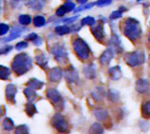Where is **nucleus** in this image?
Returning a JSON list of instances; mask_svg holds the SVG:
<instances>
[{"mask_svg": "<svg viewBox=\"0 0 150 134\" xmlns=\"http://www.w3.org/2000/svg\"><path fill=\"white\" fill-rule=\"evenodd\" d=\"M12 70L18 75L25 74L27 71H29L32 68V59L31 57L25 54L21 53L17 54L11 63Z\"/></svg>", "mask_w": 150, "mask_h": 134, "instance_id": "1", "label": "nucleus"}, {"mask_svg": "<svg viewBox=\"0 0 150 134\" xmlns=\"http://www.w3.org/2000/svg\"><path fill=\"white\" fill-rule=\"evenodd\" d=\"M123 32L131 41L137 40L142 34V28L139 21L134 18H127L123 24Z\"/></svg>", "mask_w": 150, "mask_h": 134, "instance_id": "2", "label": "nucleus"}, {"mask_svg": "<svg viewBox=\"0 0 150 134\" xmlns=\"http://www.w3.org/2000/svg\"><path fill=\"white\" fill-rule=\"evenodd\" d=\"M73 48L76 54V56L81 61H86L89 59L91 55V49L88 46V44L82 39V38H76L73 40Z\"/></svg>", "mask_w": 150, "mask_h": 134, "instance_id": "3", "label": "nucleus"}, {"mask_svg": "<svg viewBox=\"0 0 150 134\" xmlns=\"http://www.w3.org/2000/svg\"><path fill=\"white\" fill-rule=\"evenodd\" d=\"M124 60L128 66L135 68L142 65L145 61V54L142 50L126 53L124 55Z\"/></svg>", "mask_w": 150, "mask_h": 134, "instance_id": "4", "label": "nucleus"}, {"mask_svg": "<svg viewBox=\"0 0 150 134\" xmlns=\"http://www.w3.org/2000/svg\"><path fill=\"white\" fill-rule=\"evenodd\" d=\"M51 54L54 55L55 61L60 63H64L68 60V52L66 48L60 44H55L51 48Z\"/></svg>", "mask_w": 150, "mask_h": 134, "instance_id": "5", "label": "nucleus"}, {"mask_svg": "<svg viewBox=\"0 0 150 134\" xmlns=\"http://www.w3.org/2000/svg\"><path fill=\"white\" fill-rule=\"evenodd\" d=\"M52 125L53 126L58 130L61 133H66L69 130V126L68 123L66 122V120L63 118V117H62L61 115L57 114L55 115L53 119H52Z\"/></svg>", "mask_w": 150, "mask_h": 134, "instance_id": "6", "label": "nucleus"}, {"mask_svg": "<svg viewBox=\"0 0 150 134\" xmlns=\"http://www.w3.org/2000/svg\"><path fill=\"white\" fill-rule=\"evenodd\" d=\"M91 32L93 33V35L95 36V38L102 42L104 39H105V29H104V25L103 23H99L98 25H95L94 27L91 28Z\"/></svg>", "mask_w": 150, "mask_h": 134, "instance_id": "7", "label": "nucleus"}, {"mask_svg": "<svg viewBox=\"0 0 150 134\" xmlns=\"http://www.w3.org/2000/svg\"><path fill=\"white\" fill-rule=\"evenodd\" d=\"M113 54H114V52L111 48L108 47V49L105 50L104 53L100 55V57H99L100 63L102 65H105V66L108 65L111 62L112 59L113 58Z\"/></svg>", "mask_w": 150, "mask_h": 134, "instance_id": "8", "label": "nucleus"}, {"mask_svg": "<svg viewBox=\"0 0 150 134\" xmlns=\"http://www.w3.org/2000/svg\"><path fill=\"white\" fill-rule=\"evenodd\" d=\"M64 76L67 82H69V83H74L78 81V74L76 71V69L72 67L64 72Z\"/></svg>", "mask_w": 150, "mask_h": 134, "instance_id": "9", "label": "nucleus"}, {"mask_svg": "<svg viewBox=\"0 0 150 134\" xmlns=\"http://www.w3.org/2000/svg\"><path fill=\"white\" fill-rule=\"evenodd\" d=\"M47 97L48 99L51 101L52 104H54V105L56 104H59L61 102H62V97L61 95L59 94V92L54 90V89H50L47 90Z\"/></svg>", "mask_w": 150, "mask_h": 134, "instance_id": "10", "label": "nucleus"}, {"mask_svg": "<svg viewBox=\"0 0 150 134\" xmlns=\"http://www.w3.org/2000/svg\"><path fill=\"white\" fill-rule=\"evenodd\" d=\"M62 70L60 68H53L49 70L48 78L51 82H58L62 77Z\"/></svg>", "mask_w": 150, "mask_h": 134, "instance_id": "11", "label": "nucleus"}, {"mask_svg": "<svg viewBox=\"0 0 150 134\" xmlns=\"http://www.w3.org/2000/svg\"><path fill=\"white\" fill-rule=\"evenodd\" d=\"M135 89L141 94L147 92L149 89V84L148 80L143 79V78L138 79L135 83Z\"/></svg>", "mask_w": 150, "mask_h": 134, "instance_id": "12", "label": "nucleus"}, {"mask_svg": "<svg viewBox=\"0 0 150 134\" xmlns=\"http://www.w3.org/2000/svg\"><path fill=\"white\" fill-rule=\"evenodd\" d=\"M109 48H111L113 52H118L120 49V45H121V41L120 39V38L116 35V34H112L110 41H109ZM119 53V52H118Z\"/></svg>", "mask_w": 150, "mask_h": 134, "instance_id": "13", "label": "nucleus"}, {"mask_svg": "<svg viewBox=\"0 0 150 134\" xmlns=\"http://www.w3.org/2000/svg\"><path fill=\"white\" fill-rule=\"evenodd\" d=\"M108 74L113 81H118L122 77V71L120 66H115L111 68L108 71Z\"/></svg>", "mask_w": 150, "mask_h": 134, "instance_id": "14", "label": "nucleus"}, {"mask_svg": "<svg viewBox=\"0 0 150 134\" xmlns=\"http://www.w3.org/2000/svg\"><path fill=\"white\" fill-rule=\"evenodd\" d=\"M16 93H17V88H16V86H14L13 84H9V85L6 86V89H5V96H6V98L10 102H13L15 100Z\"/></svg>", "mask_w": 150, "mask_h": 134, "instance_id": "15", "label": "nucleus"}, {"mask_svg": "<svg viewBox=\"0 0 150 134\" xmlns=\"http://www.w3.org/2000/svg\"><path fill=\"white\" fill-rule=\"evenodd\" d=\"M23 32H24V29L21 28V27H18V26L13 27L11 29V34L9 35L8 38L4 39V41H7L8 42V41H11L13 39H16L17 38H18L22 34Z\"/></svg>", "mask_w": 150, "mask_h": 134, "instance_id": "16", "label": "nucleus"}, {"mask_svg": "<svg viewBox=\"0 0 150 134\" xmlns=\"http://www.w3.org/2000/svg\"><path fill=\"white\" fill-rule=\"evenodd\" d=\"M44 0H29L26 4L27 7L33 11H40L44 6Z\"/></svg>", "mask_w": 150, "mask_h": 134, "instance_id": "17", "label": "nucleus"}, {"mask_svg": "<svg viewBox=\"0 0 150 134\" xmlns=\"http://www.w3.org/2000/svg\"><path fill=\"white\" fill-rule=\"evenodd\" d=\"M83 73L85 76L89 79H93L96 77V68L93 64L87 65L83 68Z\"/></svg>", "mask_w": 150, "mask_h": 134, "instance_id": "18", "label": "nucleus"}, {"mask_svg": "<svg viewBox=\"0 0 150 134\" xmlns=\"http://www.w3.org/2000/svg\"><path fill=\"white\" fill-rule=\"evenodd\" d=\"M94 116L98 120H105L108 117V112L102 108H98L94 111Z\"/></svg>", "mask_w": 150, "mask_h": 134, "instance_id": "19", "label": "nucleus"}, {"mask_svg": "<svg viewBox=\"0 0 150 134\" xmlns=\"http://www.w3.org/2000/svg\"><path fill=\"white\" fill-rule=\"evenodd\" d=\"M47 57L44 54H40L39 55L36 56V62L37 64L40 66V67H43V68H46L47 66Z\"/></svg>", "mask_w": 150, "mask_h": 134, "instance_id": "20", "label": "nucleus"}, {"mask_svg": "<svg viewBox=\"0 0 150 134\" xmlns=\"http://www.w3.org/2000/svg\"><path fill=\"white\" fill-rule=\"evenodd\" d=\"M44 85V83L40 81H39L38 79H31L28 83H27V87L33 89V90H38L40 89L42 86Z\"/></svg>", "mask_w": 150, "mask_h": 134, "instance_id": "21", "label": "nucleus"}, {"mask_svg": "<svg viewBox=\"0 0 150 134\" xmlns=\"http://www.w3.org/2000/svg\"><path fill=\"white\" fill-rule=\"evenodd\" d=\"M71 32V29L69 26L66 25H59V26H56L55 27V32L58 34V35H65V34H68Z\"/></svg>", "mask_w": 150, "mask_h": 134, "instance_id": "22", "label": "nucleus"}, {"mask_svg": "<svg viewBox=\"0 0 150 134\" xmlns=\"http://www.w3.org/2000/svg\"><path fill=\"white\" fill-rule=\"evenodd\" d=\"M33 25L35 26H37V27L44 26L46 25V18H45V17L40 16V15L35 16L34 18H33Z\"/></svg>", "mask_w": 150, "mask_h": 134, "instance_id": "23", "label": "nucleus"}, {"mask_svg": "<svg viewBox=\"0 0 150 134\" xmlns=\"http://www.w3.org/2000/svg\"><path fill=\"white\" fill-rule=\"evenodd\" d=\"M24 93L25 95V97H27V99L29 100V102H33L35 97H36V93H35V90L27 87L25 90H24Z\"/></svg>", "mask_w": 150, "mask_h": 134, "instance_id": "24", "label": "nucleus"}, {"mask_svg": "<svg viewBox=\"0 0 150 134\" xmlns=\"http://www.w3.org/2000/svg\"><path fill=\"white\" fill-rule=\"evenodd\" d=\"M10 69L3 65H0V79L7 80L10 76Z\"/></svg>", "mask_w": 150, "mask_h": 134, "instance_id": "25", "label": "nucleus"}, {"mask_svg": "<svg viewBox=\"0 0 150 134\" xmlns=\"http://www.w3.org/2000/svg\"><path fill=\"white\" fill-rule=\"evenodd\" d=\"M103 127L98 124V123H95L91 126L90 133L91 134H103Z\"/></svg>", "mask_w": 150, "mask_h": 134, "instance_id": "26", "label": "nucleus"}, {"mask_svg": "<svg viewBox=\"0 0 150 134\" xmlns=\"http://www.w3.org/2000/svg\"><path fill=\"white\" fill-rule=\"evenodd\" d=\"M96 24V20L93 17H91V16H88V17H85L82 19L81 21V25H90V26H93L95 25Z\"/></svg>", "mask_w": 150, "mask_h": 134, "instance_id": "27", "label": "nucleus"}, {"mask_svg": "<svg viewBox=\"0 0 150 134\" xmlns=\"http://www.w3.org/2000/svg\"><path fill=\"white\" fill-rule=\"evenodd\" d=\"M31 21H32V18L29 15L23 14V15H20L18 17V22L22 25H27L31 23Z\"/></svg>", "mask_w": 150, "mask_h": 134, "instance_id": "28", "label": "nucleus"}, {"mask_svg": "<svg viewBox=\"0 0 150 134\" xmlns=\"http://www.w3.org/2000/svg\"><path fill=\"white\" fill-rule=\"evenodd\" d=\"M143 116L150 118V101H147L142 104V109Z\"/></svg>", "mask_w": 150, "mask_h": 134, "instance_id": "29", "label": "nucleus"}, {"mask_svg": "<svg viewBox=\"0 0 150 134\" xmlns=\"http://www.w3.org/2000/svg\"><path fill=\"white\" fill-rule=\"evenodd\" d=\"M92 96H93V97H94L96 100L99 101V100L103 99V97H105V91H104V90L98 88V89L92 94Z\"/></svg>", "mask_w": 150, "mask_h": 134, "instance_id": "30", "label": "nucleus"}, {"mask_svg": "<svg viewBox=\"0 0 150 134\" xmlns=\"http://www.w3.org/2000/svg\"><path fill=\"white\" fill-rule=\"evenodd\" d=\"M108 97H109L110 100L112 101V102H117L120 99V94H119V92L116 91V90H111L109 91Z\"/></svg>", "mask_w": 150, "mask_h": 134, "instance_id": "31", "label": "nucleus"}, {"mask_svg": "<svg viewBox=\"0 0 150 134\" xmlns=\"http://www.w3.org/2000/svg\"><path fill=\"white\" fill-rule=\"evenodd\" d=\"M3 126L5 130H12L13 127H14V125H13V122L10 119V118H6L4 120V123H3Z\"/></svg>", "mask_w": 150, "mask_h": 134, "instance_id": "32", "label": "nucleus"}, {"mask_svg": "<svg viewBox=\"0 0 150 134\" xmlns=\"http://www.w3.org/2000/svg\"><path fill=\"white\" fill-rule=\"evenodd\" d=\"M36 112V108L33 104H26V113L29 116H33Z\"/></svg>", "mask_w": 150, "mask_h": 134, "instance_id": "33", "label": "nucleus"}, {"mask_svg": "<svg viewBox=\"0 0 150 134\" xmlns=\"http://www.w3.org/2000/svg\"><path fill=\"white\" fill-rule=\"evenodd\" d=\"M67 12H68V11H67L66 8H65L64 5L62 4V5H61L60 7L57 8L56 11H55V14H56L58 17H62V16H64Z\"/></svg>", "mask_w": 150, "mask_h": 134, "instance_id": "34", "label": "nucleus"}, {"mask_svg": "<svg viewBox=\"0 0 150 134\" xmlns=\"http://www.w3.org/2000/svg\"><path fill=\"white\" fill-rule=\"evenodd\" d=\"M16 134H28V130L27 127L25 126H18L16 131H15Z\"/></svg>", "mask_w": 150, "mask_h": 134, "instance_id": "35", "label": "nucleus"}, {"mask_svg": "<svg viewBox=\"0 0 150 134\" xmlns=\"http://www.w3.org/2000/svg\"><path fill=\"white\" fill-rule=\"evenodd\" d=\"M121 17H122V11H120V10L112 11V14L110 15V18L111 19H118V18H120Z\"/></svg>", "mask_w": 150, "mask_h": 134, "instance_id": "36", "label": "nucleus"}, {"mask_svg": "<svg viewBox=\"0 0 150 134\" xmlns=\"http://www.w3.org/2000/svg\"><path fill=\"white\" fill-rule=\"evenodd\" d=\"M27 47H28V43H27V42H25V41H20V42H18V43L16 45L15 48H16L18 51H21V50L26 48Z\"/></svg>", "mask_w": 150, "mask_h": 134, "instance_id": "37", "label": "nucleus"}, {"mask_svg": "<svg viewBox=\"0 0 150 134\" xmlns=\"http://www.w3.org/2000/svg\"><path fill=\"white\" fill-rule=\"evenodd\" d=\"M8 31H9V25L4 23H1L0 24V35H4L5 33H7Z\"/></svg>", "mask_w": 150, "mask_h": 134, "instance_id": "38", "label": "nucleus"}, {"mask_svg": "<svg viewBox=\"0 0 150 134\" xmlns=\"http://www.w3.org/2000/svg\"><path fill=\"white\" fill-rule=\"evenodd\" d=\"M111 3H112V0H98V2L95 3V4L98 6L103 7V6H107L111 4Z\"/></svg>", "mask_w": 150, "mask_h": 134, "instance_id": "39", "label": "nucleus"}, {"mask_svg": "<svg viewBox=\"0 0 150 134\" xmlns=\"http://www.w3.org/2000/svg\"><path fill=\"white\" fill-rule=\"evenodd\" d=\"M63 5L66 8V10H67L68 12H69V11H73L75 9V4L72 3V2H69H69H66Z\"/></svg>", "mask_w": 150, "mask_h": 134, "instance_id": "40", "label": "nucleus"}, {"mask_svg": "<svg viewBox=\"0 0 150 134\" xmlns=\"http://www.w3.org/2000/svg\"><path fill=\"white\" fill-rule=\"evenodd\" d=\"M12 49V47L11 46H4V47H2L0 49V54H8L9 52H11Z\"/></svg>", "mask_w": 150, "mask_h": 134, "instance_id": "41", "label": "nucleus"}, {"mask_svg": "<svg viewBox=\"0 0 150 134\" xmlns=\"http://www.w3.org/2000/svg\"><path fill=\"white\" fill-rule=\"evenodd\" d=\"M95 4V3H93V4H85V5H83V6H81V7H79L76 11H83V10H86V9H90V8H91L93 5Z\"/></svg>", "mask_w": 150, "mask_h": 134, "instance_id": "42", "label": "nucleus"}, {"mask_svg": "<svg viewBox=\"0 0 150 134\" xmlns=\"http://www.w3.org/2000/svg\"><path fill=\"white\" fill-rule=\"evenodd\" d=\"M37 37H38V35H37L36 33L33 32V33H30L29 35H27L25 39H28V40H33V41Z\"/></svg>", "mask_w": 150, "mask_h": 134, "instance_id": "43", "label": "nucleus"}, {"mask_svg": "<svg viewBox=\"0 0 150 134\" xmlns=\"http://www.w3.org/2000/svg\"><path fill=\"white\" fill-rule=\"evenodd\" d=\"M33 43H34V45H36V46H40L41 43H42V39H41L40 37H37V38L33 40Z\"/></svg>", "mask_w": 150, "mask_h": 134, "instance_id": "44", "label": "nucleus"}, {"mask_svg": "<svg viewBox=\"0 0 150 134\" xmlns=\"http://www.w3.org/2000/svg\"><path fill=\"white\" fill-rule=\"evenodd\" d=\"M88 0H77V3L81 4H85L87 3Z\"/></svg>", "mask_w": 150, "mask_h": 134, "instance_id": "45", "label": "nucleus"}, {"mask_svg": "<svg viewBox=\"0 0 150 134\" xmlns=\"http://www.w3.org/2000/svg\"><path fill=\"white\" fill-rule=\"evenodd\" d=\"M11 2H13V3H18V2H19V1H21V0H11Z\"/></svg>", "mask_w": 150, "mask_h": 134, "instance_id": "46", "label": "nucleus"}, {"mask_svg": "<svg viewBox=\"0 0 150 134\" xmlns=\"http://www.w3.org/2000/svg\"><path fill=\"white\" fill-rule=\"evenodd\" d=\"M148 39H149V42L150 43V32L149 34V37H148Z\"/></svg>", "mask_w": 150, "mask_h": 134, "instance_id": "47", "label": "nucleus"}, {"mask_svg": "<svg viewBox=\"0 0 150 134\" xmlns=\"http://www.w3.org/2000/svg\"><path fill=\"white\" fill-rule=\"evenodd\" d=\"M149 63H150V54H149Z\"/></svg>", "mask_w": 150, "mask_h": 134, "instance_id": "48", "label": "nucleus"}, {"mask_svg": "<svg viewBox=\"0 0 150 134\" xmlns=\"http://www.w3.org/2000/svg\"><path fill=\"white\" fill-rule=\"evenodd\" d=\"M138 1H142V0H138Z\"/></svg>", "mask_w": 150, "mask_h": 134, "instance_id": "49", "label": "nucleus"}]
</instances>
